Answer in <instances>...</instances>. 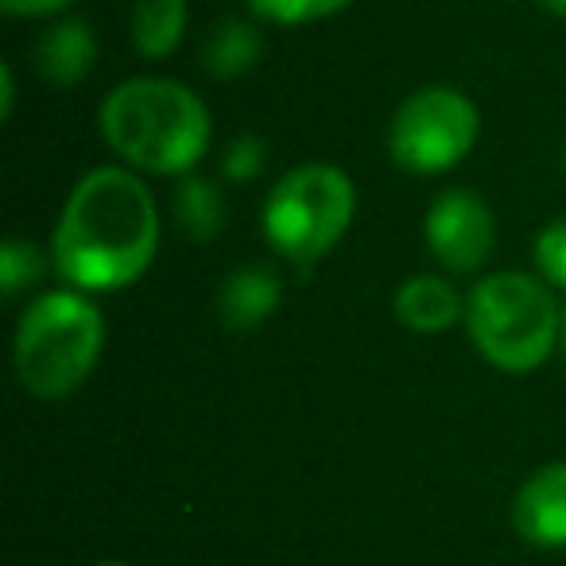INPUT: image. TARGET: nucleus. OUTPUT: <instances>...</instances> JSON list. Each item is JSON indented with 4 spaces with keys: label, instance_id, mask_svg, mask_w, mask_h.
I'll list each match as a JSON object with an SVG mask.
<instances>
[{
    "label": "nucleus",
    "instance_id": "1",
    "mask_svg": "<svg viewBox=\"0 0 566 566\" xmlns=\"http://www.w3.org/2000/svg\"><path fill=\"white\" fill-rule=\"evenodd\" d=\"M156 244L151 190L125 167H97L66 198L51 252L59 275L78 292H117L148 272Z\"/></svg>",
    "mask_w": 566,
    "mask_h": 566
},
{
    "label": "nucleus",
    "instance_id": "2",
    "mask_svg": "<svg viewBox=\"0 0 566 566\" xmlns=\"http://www.w3.org/2000/svg\"><path fill=\"white\" fill-rule=\"evenodd\" d=\"M102 133L125 164L151 175H187L210 148V109L171 78H133L102 102Z\"/></svg>",
    "mask_w": 566,
    "mask_h": 566
},
{
    "label": "nucleus",
    "instance_id": "3",
    "mask_svg": "<svg viewBox=\"0 0 566 566\" xmlns=\"http://www.w3.org/2000/svg\"><path fill=\"white\" fill-rule=\"evenodd\" d=\"M558 311L551 283L527 272H496L473 283L465 331L478 354L501 373H532L558 346Z\"/></svg>",
    "mask_w": 566,
    "mask_h": 566
},
{
    "label": "nucleus",
    "instance_id": "4",
    "mask_svg": "<svg viewBox=\"0 0 566 566\" xmlns=\"http://www.w3.org/2000/svg\"><path fill=\"white\" fill-rule=\"evenodd\" d=\"M102 346V311L78 292H48L17 326V377L35 400H63L94 373Z\"/></svg>",
    "mask_w": 566,
    "mask_h": 566
},
{
    "label": "nucleus",
    "instance_id": "5",
    "mask_svg": "<svg viewBox=\"0 0 566 566\" xmlns=\"http://www.w3.org/2000/svg\"><path fill=\"white\" fill-rule=\"evenodd\" d=\"M357 190L342 167L303 164L272 187L264 202V237L295 268H315L346 237Z\"/></svg>",
    "mask_w": 566,
    "mask_h": 566
},
{
    "label": "nucleus",
    "instance_id": "6",
    "mask_svg": "<svg viewBox=\"0 0 566 566\" xmlns=\"http://www.w3.org/2000/svg\"><path fill=\"white\" fill-rule=\"evenodd\" d=\"M478 128V105L462 90L427 86L416 90L396 109L392 128H388V151H392L396 167H403V171L439 175L470 156Z\"/></svg>",
    "mask_w": 566,
    "mask_h": 566
},
{
    "label": "nucleus",
    "instance_id": "7",
    "mask_svg": "<svg viewBox=\"0 0 566 566\" xmlns=\"http://www.w3.org/2000/svg\"><path fill=\"white\" fill-rule=\"evenodd\" d=\"M423 237L431 256L447 272L465 275V272H478L489 260L496 241V221L493 210L473 190L454 187V190H442L431 202L423 221Z\"/></svg>",
    "mask_w": 566,
    "mask_h": 566
},
{
    "label": "nucleus",
    "instance_id": "8",
    "mask_svg": "<svg viewBox=\"0 0 566 566\" xmlns=\"http://www.w3.org/2000/svg\"><path fill=\"white\" fill-rule=\"evenodd\" d=\"M512 524L532 547H566V462H547L520 485Z\"/></svg>",
    "mask_w": 566,
    "mask_h": 566
},
{
    "label": "nucleus",
    "instance_id": "9",
    "mask_svg": "<svg viewBox=\"0 0 566 566\" xmlns=\"http://www.w3.org/2000/svg\"><path fill=\"white\" fill-rule=\"evenodd\" d=\"M97 59V43L82 20H59L35 43V66L51 86H78Z\"/></svg>",
    "mask_w": 566,
    "mask_h": 566
},
{
    "label": "nucleus",
    "instance_id": "10",
    "mask_svg": "<svg viewBox=\"0 0 566 566\" xmlns=\"http://www.w3.org/2000/svg\"><path fill=\"white\" fill-rule=\"evenodd\" d=\"M392 311L408 331L439 334L462 318V295L442 275H411L392 300Z\"/></svg>",
    "mask_w": 566,
    "mask_h": 566
},
{
    "label": "nucleus",
    "instance_id": "11",
    "mask_svg": "<svg viewBox=\"0 0 566 566\" xmlns=\"http://www.w3.org/2000/svg\"><path fill=\"white\" fill-rule=\"evenodd\" d=\"M280 303V280H275L272 268H237L226 280L218 295V315L229 331H252L260 326Z\"/></svg>",
    "mask_w": 566,
    "mask_h": 566
},
{
    "label": "nucleus",
    "instance_id": "12",
    "mask_svg": "<svg viewBox=\"0 0 566 566\" xmlns=\"http://www.w3.org/2000/svg\"><path fill=\"white\" fill-rule=\"evenodd\" d=\"M171 210L182 233L198 244L213 241V237L226 229V218H229L226 195H221L210 179H202V175H182L179 187H175Z\"/></svg>",
    "mask_w": 566,
    "mask_h": 566
},
{
    "label": "nucleus",
    "instance_id": "13",
    "mask_svg": "<svg viewBox=\"0 0 566 566\" xmlns=\"http://www.w3.org/2000/svg\"><path fill=\"white\" fill-rule=\"evenodd\" d=\"M260 55H264L260 32L233 17L213 24L202 43V63L213 78H241V74H249L260 63Z\"/></svg>",
    "mask_w": 566,
    "mask_h": 566
},
{
    "label": "nucleus",
    "instance_id": "14",
    "mask_svg": "<svg viewBox=\"0 0 566 566\" xmlns=\"http://www.w3.org/2000/svg\"><path fill=\"white\" fill-rule=\"evenodd\" d=\"M187 32V0H136L133 43L144 59H167Z\"/></svg>",
    "mask_w": 566,
    "mask_h": 566
},
{
    "label": "nucleus",
    "instance_id": "15",
    "mask_svg": "<svg viewBox=\"0 0 566 566\" xmlns=\"http://www.w3.org/2000/svg\"><path fill=\"white\" fill-rule=\"evenodd\" d=\"M40 275H43V252L32 241L12 237V241L0 244V292L9 295V300L24 292V287H32Z\"/></svg>",
    "mask_w": 566,
    "mask_h": 566
},
{
    "label": "nucleus",
    "instance_id": "16",
    "mask_svg": "<svg viewBox=\"0 0 566 566\" xmlns=\"http://www.w3.org/2000/svg\"><path fill=\"white\" fill-rule=\"evenodd\" d=\"M349 4L354 0H249V9L272 24H311V20H326L349 9Z\"/></svg>",
    "mask_w": 566,
    "mask_h": 566
},
{
    "label": "nucleus",
    "instance_id": "17",
    "mask_svg": "<svg viewBox=\"0 0 566 566\" xmlns=\"http://www.w3.org/2000/svg\"><path fill=\"white\" fill-rule=\"evenodd\" d=\"M535 268H539L543 283L566 292V218L543 226V233L535 237Z\"/></svg>",
    "mask_w": 566,
    "mask_h": 566
},
{
    "label": "nucleus",
    "instance_id": "18",
    "mask_svg": "<svg viewBox=\"0 0 566 566\" xmlns=\"http://www.w3.org/2000/svg\"><path fill=\"white\" fill-rule=\"evenodd\" d=\"M260 167H264V140L260 136H237L226 148V159H221V171L233 182L256 179Z\"/></svg>",
    "mask_w": 566,
    "mask_h": 566
},
{
    "label": "nucleus",
    "instance_id": "19",
    "mask_svg": "<svg viewBox=\"0 0 566 566\" xmlns=\"http://www.w3.org/2000/svg\"><path fill=\"white\" fill-rule=\"evenodd\" d=\"M71 0H0V9L9 12V17H55V12H63Z\"/></svg>",
    "mask_w": 566,
    "mask_h": 566
},
{
    "label": "nucleus",
    "instance_id": "20",
    "mask_svg": "<svg viewBox=\"0 0 566 566\" xmlns=\"http://www.w3.org/2000/svg\"><path fill=\"white\" fill-rule=\"evenodd\" d=\"M0 86H4V97H0V117H9L12 97H17V86H12V66H0Z\"/></svg>",
    "mask_w": 566,
    "mask_h": 566
},
{
    "label": "nucleus",
    "instance_id": "21",
    "mask_svg": "<svg viewBox=\"0 0 566 566\" xmlns=\"http://www.w3.org/2000/svg\"><path fill=\"white\" fill-rule=\"evenodd\" d=\"M539 4L551 12V17H563L566 20V0H539Z\"/></svg>",
    "mask_w": 566,
    "mask_h": 566
},
{
    "label": "nucleus",
    "instance_id": "22",
    "mask_svg": "<svg viewBox=\"0 0 566 566\" xmlns=\"http://www.w3.org/2000/svg\"><path fill=\"white\" fill-rule=\"evenodd\" d=\"M558 346H563V357H566V303H563V318H558Z\"/></svg>",
    "mask_w": 566,
    "mask_h": 566
},
{
    "label": "nucleus",
    "instance_id": "23",
    "mask_svg": "<svg viewBox=\"0 0 566 566\" xmlns=\"http://www.w3.org/2000/svg\"><path fill=\"white\" fill-rule=\"evenodd\" d=\"M102 566H128V563H102Z\"/></svg>",
    "mask_w": 566,
    "mask_h": 566
},
{
    "label": "nucleus",
    "instance_id": "24",
    "mask_svg": "<svg viewBox=\"0 0 566 566\" xmlns=\"http://www.w3.org/2000/svg\"><path fill=\"white\" fill-rule=\"evenodd\" d=\"M563 171H566V148H563Z\"/></svg>",
    "mask_w": 566,
    "mask_h": 566
}]
</instances>
